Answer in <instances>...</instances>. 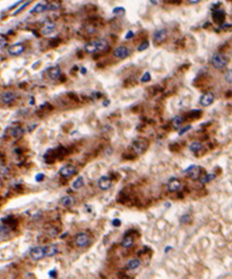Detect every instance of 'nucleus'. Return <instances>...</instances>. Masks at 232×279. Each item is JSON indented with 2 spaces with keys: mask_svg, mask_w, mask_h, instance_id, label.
<instances>
[{
  "mask_svg": "<svg viewBox=\"0 0 232 279\" xmlns=\"http://www.w3.org/2000/svg\"><path fill=\"white\" fill-rule=\"evenodd\" d=\"M191 220V216H190L188 214H184V215H183V216L180 217V223L181 224H188V223H190Z\"/></svg>",
  "mask_w": 232,
  "mask_h": 279,
  "instance_id": "nucleus-30",
  "label": "nucleus"
},
{
  "mask_svg": "<svg viewBox=\"0 0 232 279\" xmlns=\"http://www.w3.org/2000/svg\"><path fill=\"white\" fill-rule=\"evenodd\" d=\"M187 1L191 4H197L200 2V0H187Z\"/></svg>",
  "mask_w": 232,
  "mask_h": 279,
  "instance_id": "nucleus-42",
  "label": "nucleus"
},
{
  "mask_svg": "<svg viewBox=\"0 0 232 279\" xmlns=\"http://www.w3.org/2000/svg\"><path fill=\"white\" fill-rule=\"evenodd\" d=\"M150 2L152 3L153 5H157L158 4V0H150Z\"/></svg>",
  "mask_w": 232,
  "mask_h": 279,
  "instance_id": "nucleus-44",
  "label": "nucleus"
},
{
  "mask_svg": "<svg viewBox=\"0 0 232 279\" xmlns=\"http://www.w3.org/2000/svg\"><path fill=\"white\" fill-rule=\"evenodd\" d=\"M165 206H169V207H168V208H170V206H171V204H170V203H169V202H167V203H165Z\"/></svg>",
  "mask_w": 232,
  "mask_h": 279,
  "instance_id": "nucleus-46",
  "label": "nucleus"
},
{
  "mask_svg": "<svg viewBox=\"0 0 232 279\" xmlns=\"http://www.w3.org/2000/svg\"><path fill=\"white\" fill-rule=\"evenodd\" d=\"M127 199L128 197L125 195V194L123 193V192H120L118 194L117 197V201L118 202H119V203L124 204L125 201H127Z\"/></svg>",
  "mask_w": 232,
  "mask_h": 279,
  "instance_id": "nucleus-29",
  "label": "nucleus"
},
{
  "mask_svg": "<svg viewBox=\"0 0 232 279\" xmlns=\"http://www.w3.org/2000/svg\"><path fill=\"white\" fill-rule=\"evenodd\" d=\"M29 4H30V2H26L25 3H24L22 6H20V8H18V10H16L15 12H14V13H13V15L15 16V15H17V14H18L19 13H20V12H21V11H22V10L25 9V8L27 7V6H28Z\"/></svg>",
  "mask_w": 232,
  "mask_h": 279,
  "instance_id": "nucleus-35",
  "label": "nucleus"
},
{
  "mask_svg": "<svg viewBox=\"0 0 232 279\" xmlns=\"http://www.w3.org/2000/svg\"><path fill=\"white\" fill-rule=\"evenodd\" d=\"M133 151L137 154H141L147 149V143L144 140H137L132 145Z\"/></svg>",
  "mask_w": 232,
  "mask_h": 279,
  "instance_id": "nucleus-8",
  "label": "nucleus"
},
{
  "mask_svg": "<svg viewBox=\"0 0 232 279\" xmlns=\"http://www.w3.org/2000/svg\"><path fill=\"white\" fill-rule=\"evenodd\" d=\"M134 36V33L132 31H129L127 33H126V35L125 36V39H130V38H132V37Z\"/></svg>",
  "mask_w": 232,
  "mask_h": 279,
  "instance_id": "nucleus-38",
  "label": "nucleus"
},
{
  "mask_svg": "<svg viewBox=\"0 0 232 279\" xmlns=\"http://www.w3.org/2000/svg\"><path fill=\"white\" fill-rule=\"evenodd\" d=\"M192 129V126H191V125L185 126L184 127H183V128L178 132V134H179V136H183L184 133H186L187 131H189L190 129Z\"/></svg>",
  "mask_w": 232,
  "mask_h": 279,
  "instance_id": "nucleus-32",
  "label": "nucleus"
},
{
  "mask_svg": "<svg viewBox=\"0 0 232 279\" xmlns=\"http://www.w3.org/2000/svg\"><path fill=\"white\" fill-rule=\"evenodd\" d=\"M43 250H44L45 257H53V256H55L56 254L57 253L58 251L57 246L52 244L45 245L43 247Z\"/></svg>",
  "mask_w": 232,
  "mask_h": 279,
  "instance_id": "nucleus-15",
  "label": "nucleus"
},
{
  "mask_svg": "<svg viewBox=\"0 0 232 279\" xmlns=\"http://www.w3.org/2000/svg\"><path fill=\"white\" fill-rule=\"evenodd\" d=\"M84 185V179L82 176H79L72 184V187L75 189H79Z\"/></svg>",
  "mask_w": 232,
  "mask_h": 279,
  "instance_id": "nucleus-26",
  "label": "nucleus"
},
{
  "mask_svg": "<svg viewBox=\"0 0 232 279\" xmlns=\"http://www.w3.org/2000/svg\"><path fill=\"white\" fill-rule=\"evenodd\" d=\"M31 258L35 260V261H38L39 259H43V257H45V254H44V250H43V247L41 246H36L35 248H33L31 250L30 252Z\"/></svg>",
  "mask_w": 232,
  "mask_h": 279,
  "instance_id": "nucleus-7",
  "label": "nucleus"
},
{
  "mask_svg": "<svg viewBox=\"0 0 232 279\" xmlns=\"http://www.w3.org/2000/svg\"><path fill=\"white\" fill-rule=\"evenodd\" d=\"M46 10H52L51 3L46 4V3H38L37 5L31 10V13H41Z\"/></svg>",
  "mask_w": 232,
  "mask_h": 279,
  "instance_id": "nucleus-12",
  "label": "nucleus"
},
{
  "mask_svg": "<svg viewBox=\"0 0 232 279\" xmlns=\"http://www.w3.org/2000/svg\"><path fill=\"white\" fill-rule=\"evenodd\" d=\"M90 242V238L86 233H79L75 238V243L78 246L85 247Z\"/></svg>",
  "mask_w": 232,
  "mask_h": 279,
  "instance_id": "nucleus-10",
  "label": "nucleus"
},
{
  "mask_svg": "<svg viewBox=\"0 0 232 279\" xmlns=\"http://www.w3.org/2000/svg\"><path fill=\"white\" fill-rule=\"evenodd\" d=\"M181 187V182L176 177H171L167 183V188L170 192L177 191Z\"/></svg>",
  "mask_w": 232,
  "mask_h": 279,
  "instance_id": "nucleus-9",
  "label": "nucleus"
},
{
  "mask_svg": "<svg viewBox=\"0 0 232 279\" xmlns=\"http://www.w3.org/2000/svg\"><path fill=\"white\" fill-rule=\"evenodd\" d=\"M132 244H133V238H132V237L131 236V235H130L129 234L125 233L123 240H122V243H121L122 246L123 247V248H125V249H129V248L132 246Z\"/></svg>",
  "mask_w": 232,
  "mask_h": 279,
  "instance_id": "nucleus-19",
  "label": "nucleus"
},
{
  "mask_svg": "<svg viewBox=\"0 0 232 279\" xmlns=\"http://www.w3.org/2000/svg\"><path fill=\"white\" fill-rule=\"evenodd\" d=\"M59 173L63 177H69L72 176L73 174L75 173V166L72 165H67L60 169Z\"/></svg>",
  "mask_w": 232,
  "mask_h": 279,
  "instance_id": "nucleus-11",
  "label": "nucleus"
},
{
  "mask_svg": "<svg viewBox=\"0 0 232 279\" xmlns=\"http://www.w3.org/2000/svg\"><path fill=\"white\" fill-rule=\"evenodd\" d=\"M44 178H45V175L43 173H39L35 176V180L37 181V182L43 181V180H44Z\"/></svg>",
  "mask_w": 232,
  "mask_h": 279,
  "instance_id": "nucleus-37",
  "label": "nucleus"
},
{
  "mask_svg": "<svg viewBox=\"0 0 232 279\" xmlns=\"http://www.w3.org/2000/svg\"><path fill=\"white\" fill-rule=\"evenodd\" d=\"M183 122H184V118L181 116H176L172 120V124L176 129L179 128Z\"/></svg>",
  "mask_w": 232,
  "mask_h": 279,
  "instance_id": "nucleus-27",
  "label": "nucleus"
},
{
  "mask_svg": "<svg viewBox=\"0 0 232 279\" xmlns=\"http://www.w3.org/2000/svg\"><path fill=\"white\" fill-rule=\"evenodd\" d=\"M149 45H150V44H149V42H148V41H147V40L144 41V42H143V43H141V44H140V45L137 47L138 51L145 50H147V48L149 47Z\"/></svg>",
  "mask_w": 232,
  "mask_h": 279,
  "instance_id": "nucleus-31",
  "label": "nucleus"
},
{
  "mask_svg": "<svg viewBox=\"0 0 232 279\" xmlns=\"http://www.w3.org/2000/svg\"><path fill=\"white\" fill-rule=\"evenodd\" d=\"M151 79V74L149 72H145L144 74V76L141 77L140 78V82H142V83H147V82H149Z\"/></svg>",
  "mask_w": 232,
  "mask_h": 279,
  "instance_id": "nucleus-33",
  "label": "nucleus"
},
{
  "mask_svg": "<svg viewBox=\"0 0 232 279\" xmlns=\"http://www.w3.org/2000/svg\"><path fill=\"white\" fill-rule=\"evenodd\" d=\"M130 53V50L124 45L118 46L113 52V54L115 57L119 58V59H125L127 57H129Z\"/></svg>",
  "mask_w": 232,
  "mask_h": 279,
  "instance_id": "nucleus-5",
  "label": "nucleus"
},
{
  "mask_svg": "<svg viewBox=\"0 0 232 279\" xmlns=\"http://www.w3.org/2000/svg\"><path fill=\"white\" fill-rule=\"evenodd\" d=\"M111 224H112L114 227H119L121 226V224H122V221H121L118 218H115V219H113L112 220H111Z\"/></svg>",
  "mask_w": 232,
  "mask_h": 279,
  "instance_id": "nucleus-36",
  "label": "nucleus"
},
{
  "mask_svg": "<svg viewBox=\"0 0 232 279\" xmlns=\"http://www.w3.org/2000/svg\"><path fill=\"white\" fill-rule=\"evenodd\" d=\"M98 186L102 190H107L111 186V180L107 176H102L98 180Z\"/></svg>",
  "mask_w": 232,
  "mask_h": 279,
  "instance_id": "nucleus-14",
  "label": "nucleus"
},
{
  "mask_svg": "<svg viewBox=\"0 0 232 279\" xmlns=\"http://www.w3.org/2000/svg\"><path fill=\"white\" fill-rule=\"evenodd\" d=\"M55 29V24L53 23L50 21H46L43 24V27L42 28V33L43 35H50V33H52L53 30Z\"/></svg>",
  "mask_w": 232,
  "mask_h": 279,
  "instance_id": "nucleus-18",
  "label": "nucleus"
},
{
  "mask_svg": "<svg viewBox=\"0 0 232 279\" xmlns=\"http://www.w3.org/2000/svg\"><path fill=\"white\" fill-rule=\"evenodd\" d=\"M110 101L109 100H105V101H103V106L104 107H107V106L110 104Z\"/></svg>",
  "mask_w": 232,
  "mask_h": 279,
  "instance_id": "nucleus-41",
  "label": "nucleus"
},
{
  "mask_svg": "<svg viewBox=\"0 0 232 279\" xmlns=\"http://www.w3.org/2000/svg\"><path fill=\"white\" fill-rule=\"evenodd\" d=\"M112 13H114V14H116V15L122 16L125 14V10L123 7H122V6H118V7H115L113 9Z\"/></svg>",
  "mask_w": 232,
  "mask_h": 279,
  "instance_id": "nucleus-28",
  "label": "nucleus"
},
{
  "mask_svg": "<svg viewBox=\"0 0 232 279\" xmlns=\"http://www.w3.org/2000/svg\"><path fill=\"white\" fill-rule=\"evenodd\" d=\"M48 75L50 76V78H52L53 80L57 79L60 77V69L58 66H53L48 69Z\"/></svg>",
  "mask_w": 232,
  "mask_h": 279,
  "instance_id": "nucleus-17",
  "label": "nucleus"
},
{
  "mask_svg": "<svg viewBox=\"0 0 232 279\" xmlns=\"http://www.w3.org/2000/svg\"><path fill=\"white\" fill-rule=\"evenodd\" d=\"M201 167L197 166L196 165H191L189 167H187V169H185L184 170H183V173H186L189 174V176L191 178L195 180L199 179L200 176H201Z\"/></svg>",
  "mask_w": 232,
  "mask_h": 279,
  "instance_id": "nucleus-3",
  "label": "nucleus"
},
{
  "mask_svg": "<svg viewBox=\"0 0 232 279\" xmlns=\"http://www.w3.org/2000/svg\"><path fill=\"white\" fill-rule=\"evenodd\" d=\"M4 43H5L4 38H2V37H0V46H2V45H4Z\"/></svg>",
  "mask_w": 232,
  "mask_h": 279,
  "instance_id": "nucleus-43",
  "label": "nucleus"
},
{
  "mask_svg": "<svg viewBox=\"0 0 232 279\" xmlns=\"http://www.w3.org/2000/svg\"><path fill=\"white\" fill-rule=\"evenodd\" d=\"M167 37V31L165 29H159L154 33V42L155 43H161Z\"/></svg>",
  "mask_w": 232,
  "mask_h": 279,
  "instance_id": "nucleus-13",
  "label": "nucleus"
},
{
  "mask_svg": "<svg viewBox=\"0 0 232 279\" xmlns=\"http://www.w3.org/2000/svg\"><path fill=\"white\" fill-rule=\"evenodd\" d=\"M86 72V68H82V70H81V73L82 74H85Z\"/></svg>",
  "mask_w": 232,
  "mask_h": 279,
  "instance_id": "nucleus-45",
  "label": "nucleus"
},
{
  "mask_svg": "<svg viewBox=\"0 0 232 279\" xmlns=\"http://www.w3.org/2000/svg\"><path fill=\"white\" fill-rule=\"evenodd\" d=\"M216 177H217V175L214 173H205L204 176L199 177V180L202 184H205L213 180Z\"/></svg>",
  "mask_w": 232,
  "mask_h": 279,
  "instance_id": "nucleus-21",
  "label": "nucleus"
},
{
  "mask_svg": "<svg viewBox=\"0 0 232 279\" xmlns=\"http://www.w3.org/2000/svg\"><path fill=\"white\" fill-rule=\"evenodd\" d=\"M171 249H172V246L167 245V246L165 248V249H164V252H165V253H168V252H170V250H171Z\"/></svg>",
  "mask_w": 232,
  "mask_h": 279,
  "instance_id": "nucleus-40",
  "label": "nucleus"
},
{
  "mask_svg": "<svg viewBox=\"0 0 232 279\" xmlns=\"http://www.w3.org/2000/svg\"><path fill=\"white\" fill-rule=\"evenodd\" d=\"M140 266V261L138 259H132L128 262V268L130 270L137 269Z\"/></svg>",
  "mask_w": 232,
  "mask_h": 279,
  "instance_id": "nucleus-25",
  "label": "nucleus"
},
{
  "mask_svg": "<svg viewBox=\"0 0 232 279\" xmlns=\"http://www.w3.org/2000/svg\"><path fill=\"white\" fill-rule=\"evenodd\" d=\"M16 97H17V96H16L15 93L8 91V92L3 93V94H2V96H1V100H2L3 103L8 104V103H10L13 101H15Z\"/></svg>",
  "mask_w": 232,
  "mask_h": 279,
  "instance_id": "nucleus-16",
  "label": "nucleus"
},
{
  "mask_svg": "<svg viewBox=\"0 0 232 279\" xmlns=\"http://www.w3.org/2000/svg\"><path fill=\"white\" fill-rule=\"evenodd\" d=\"M11 134H12V136L16 139H19L20 137L23 136V134H24V130H23V129H21L20 127H15V128H13L11 131Z\"/></svg>",
  "mask_w": 232,
  "mask_h": 279,
  "instance_id": "nucleus-24",
  "label": "nucleus"
},
{
  "mask_svg": "<svg viewBox=\"0 0 232 279\" xmlns=\"http://www.w3.org/2000/svg\"><path fill=\"white\" fill-rule=\"evenodd\" d=\"M108 46V43L105 39H97L86 43L84 46L85 50L89 53H93L106 50Z\"/></svg>",
  "mask_w": 232,
  "mask_h": 279,
  "instance_id": "nucleus-1",
  "label": "nucleus"
},
{
  "mask_svg": "<svg viewBox=\"0 0 232 279\" xmlns=\"http://www.w3.org/2000/svg\"><path fill=\"white\" fill-rule=\"evenodd\" d=\"M202 148L203 146L200 142H192L189 146L190 151H191L192 152H198L202 150Z\"/></svg>",
  "mask_w": 232,
  "mask_h": 279,
  "instance_id": "nucleus-23",
  "label": "nucleus"
},
{
  "mask_svg": "<svg viewBox=\"0 0 232 279\" xmlns=\"http://www.w3.org/2000/svg\"><path fill=\"white\" fill-rule=\"evenodd\" d=\"M74 203H75V200L71 196H65L61 199V204L64 207H71Z\"/></svg>",
  "mask_w": 232,
  "mask_h": 279,
  "instance_id": "nucleus-22",
  "label": "nucleus"
},
{
  "mask_svg": "<svg viewBox=\"0 0 232 279\" xmlns=\"http://www.w3.org/2000/svg\"><path fill=\"white\" fill-rule=\"evenodd\" d=\"M215 96L213 95V93L211 92H208V93H205L200 97L199 99V103L202 106L204 107H209L213 103L214 101Z\"/></svg>",
  "mask_w": 232,
  "mask_h": 279,
  "instance_id": "nucleus-4",
  "label": "nucleus"
},
{
  "mask_svg": "<svg viewBox=\"0 0 232 279\" xmlns=\"http://www.w3.org/2000/svg\"><path fill=\"white\" fill-rule=\"evenodd\" d=\"M25 51V46L22 43H15L8 48V53L11 56H19Z\"/></svg>",
  "mask_w": 232,
  "mask_h": 279,
  "instance_id": "nucleus-6",
  "label": "nucleus"
},
{
  "mask_svg": "<svg viewBox=\"0 0 232 279\" xmlns=\"http://www.w3.org/2000/svg\"><path fill=\"white\" fill-rule=\"evenodd\" d=\"M57 271L55 269H53L51 270L50 272H49V275H50V278H56L57 277Z\"/></svg>",
  "mask_w": 232,
  "mask_h": 279,
  "instance_id": "nucleus-39",
  "label": "nucleus"
},
{
  "mask_svg": "<svg viewBox=\"0 0 232 279\" xmlns=\"http://www.w3.org/2000/svg\"><path fill=\"white\" fill-rule=\"evenodd\" d=\"M232 70L231 69H229V70H227V71L225 73V80L227 82V83H231L232 81Z\"/></svg>",
  "mask_w": 232,
  "mask_h": 279,
  "instance_id": "nucleus-34",
  "label": "nucleus"
},
{
  "mask_svg": "<svg viewBox=\"0 0 232 279\" xmlns=\"http://www.w3.org/2000/svg\"><path fill=\"white\" fill-rule=\"evenodd\" d=\"M229 63V60L226 55L222 53H214L211 58V64L213 68L217 69H223Z\"/></svg>",
  "mask_w": 232,
  "mask_h": 279,
  "instance_id": "nucleus-2",
  "label": "nucleus"
},
{
  "mask_svg": "<svg viewBox=\"0 0 232 279\" xmlns=\"http://www.w3.org/2000/svg\"><path fill=\"white\" fill-rule=\"evenodd\" d=\"M212 18H213L215 22L223 23L224 20L225 14L221 10H217L212 13Z\"/></svg>",
  "mask_w": 232,
  "mask_h": 279,
  "instance_id": "nucleus-20",
  "label": "nucleus"
}]
</instances>
